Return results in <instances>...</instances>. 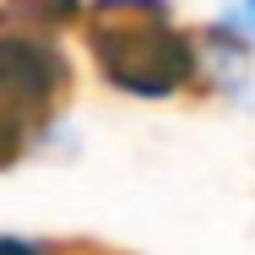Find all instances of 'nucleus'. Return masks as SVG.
I'll return each mask as SVG.
<instances>
[{
  "label": "nucleus",
  "instance_id": "obj_1",
  "mask_svg": "<svg viewBox=\"0 0 255 255\" xmlns=\"http://www.w3.org/2000/svg\"><path fill=\"white\" fill-rule=\"evenodd\" d=\"M82 38L98 76L125 98H179L201 82V44L174 22L168 0H93Z\"/></svg>",
  "mask_w": 255,
  "mask_h": 255
},
{
  "label": "nucleus",
  "instance_id": "obj_2",
  "mask_svg": "<svg viewBox=\"0 0 255 255\" xmlns=\"http://www.w3.org/2000/svg\"><path fill=\"white\" fill-rule=\"evenodd\" d=\"M71 98V60L49 33L0 27V109L49 125Z\"/></svg>",
  "mask_w": 255,
  "mask_h": 255
},
{
  "label": "nucleus",
  "instance_id": "obj_3",
  "mask_svg": "<svg viewBox=\"0 0 255 255\" xmlns=\"http://www.w3.org/2000/svg\"><path fill=\"white\" fill-rule=\"evenodd\" d=\"M196 44H201V82H196V93L245 98L250 82H255V44L239 27H228V22H206L196 33Z\"/></svg>",
  "mask_w": 255,
  "mask_h": 255
},
{
  "label": "nucleus",
  "instance_id": "obj_4",
  "mask_svg": "<svg viewBox=\"0 0 255 255\" xmlns=\"http://www.w3.org/2000/svg\"><path fill=\"white\" fill-rule=\"evenodd\" d=\"M87 16L82 0H0V27H27V33H60Z\"/></svg>",
  "mask_w": 255,
  "mask_h": 255
},
{
  "label": "nucleus",
  "instance_id": "obj_5",
  "mask_svg": "<svg viewBox=\"0 0 255 255\" xmlns=\"http://www.w3.org/2000/svg\"><path fill=\"white\" fill-rule=\"evenodd\" d=\"M27 141H33V120H22V114L0 109V168L22 163V152H27Z\"/></svg>",
  "mask_w": 255,
  "mask_h": 255
},
{
  "label": "nucleus",
  "instance_id": "obj_6",
  "mask_svg": "<svg viewBox=\"0 0 255 255\" xmlns=\"http://www.w3.org/2000/svg\"><path fill=\"white\" fill-rule=\"evenodd\" d=\"M0 255H60V245H44V239H22V234H0Z\"/></svg>",
  "mask_w": 255,
  "mask_h": 255
},
{
  "label": "nucleus",
  "instance_id": "obj_7",
  "mask_svg": "<svg viewBox=\"0 0 255 255\" xmlns=\"http://www.w3.org/2000/svg\"><path fill=\"white\" fill-rule=\"evenodd\" d=\"M223 22H228V27H239V33H245V38L255 44V0H234Z\"/></svg>",
  "mask_w": 255,
  "mask_h": 255
}]
</instances>
